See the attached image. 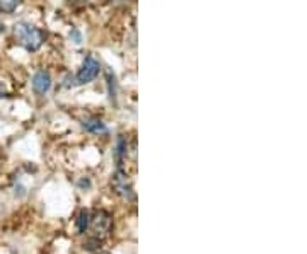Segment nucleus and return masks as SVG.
Masks as SVG:
<instances>
[{"label": "nucleus", "mask_w": 307, "mask_h": 254, "mask_svg": "<svg viewBox=\"0 0 307 254\" xmlns=\"http://www.w3.org/2000/svg\"><path fill=\"white\" fill-rule=\"evenodd\" d=\"M4 96H5V89L2 86V82H0V97H4Z\"/></svg>", "instance_id": "obj_13"}, {"label": "nucleus", "mask_w": 307, "mask_h": 254, "mask_svg": "<svg viewBox=\"0 0 307 254\" xmlns=\"http://www.w3.org/2000/svg\"><path fill=\"white\" fill-rule=\"evenodd\" d=\"M126 155V140L123 136L118 139V144H116V150H114V159H116V166L121 169V162H123V157Z\"/></svg>", "instance_id": "obj_7"}, {"label": "nucleus", "mask_w": 307, "mask_h": 254, "mask_svg": "<svg viewBox=\"0 0 307 254\" xmlns=\"http://www.w3.org/2000/svg\"><path fill=\"white\" fill-rule=\"evenodd\" d=\"M33 89L34 92L38 94V96H45L46 92L51 89V77L48 72H38L36 75L33 77Z\"/></svg>", "instance_id": "obj_5"}, {"label": "nucleus", "mask_w": 307, "mask_h": 254, "mask_svg": "<svg viewBox=\"0 0 307 254\" xmlns=\"http://www.w3.org/2000/svg\"><path fill=\"white\" fill-rule=\"evenodd\" d=\"M70 4H73V5H84L87 2V0H68Z\"/></svg>", "instance_id": "obj_12"}, {"label": "nucleus", "mask_w": 307, "mask_h": 254, "mask_svg": "<svg viewBox=\"0 0 307 254\" xmlns=\"http://www.w3.org/2000/svg\"><path fill=\"white\" fill-rule=\"evenodd\" d=\"M111 229V217L108 211H98L96 217L92 219V230H94V237H98V239H101L106 234L109 232Z\"/></svg>", "instance_id": "obj_4"}, {"label": "nucleus", "mask_w": 307, "mask_h": 254, "mask_svg": "<svg viewBox=\"0 0 307 254\" xmlns=\"http://www.w3.org/2000/svg\"><path fill=\"white\" fill-rule=\"evenodd\" d=\"M19 5V0H0V10L5 14H12Z\"/></svg>", "instance_id": "obj_9"}, {"label": "nucleus", "mask_w": 307, "mask_h": 254, "mask_svg": "<svg viewBox=\"0 0 307 254\" xmlns=\"http://www.w3.org/2000/svg\"><path fill=\"white\" fill-rule=\"evenodd\" d=\"M89 224H91V215H89L87 210H82L77 217V230L79 234H84L89 229Z\"/></svg>", "instance_id": "obj_8"}, {"label": "nucleus", "mask_w": 307, "mask_h": 254, "mask_svg": "<svg viewBox=\"0 0 307 254\" xmlns=\"http://www.w3.org/2000/svg\"><path fill=\"white\" fill-rule=\"evenodd\" d=\"M14 34L19 40V43L28 51H38L45 41L43 31L29 23H17L14 26Z\"/></svg>", "instance_id": "obj_1"}, {"label": "nucleus", "mask_w": 307, "mask_h": 254, "mask_svg": "<svg viewBox=\"0 0 307 254\" xmlns=\"http://www.w3.org/2000/svg\"><path fill=\"white\" fill-rule=\"evenodd\" d=\"M99 254H109V252H99Z\"/></svg>", "instance_id": "obj_15"}, {"label": "nucleus", "mask_w": 307, "mask_h": 254, "mask_svg": "<svg viewBox=\"0 0 307 254\" xmlns=\"http://www.w3.org/2000/svg\"><path fill=\"white\" fill-rule=\"evenodd\" d=\"M113 188H114V191L120 194L121 198H125V200H133V188H131V183H130V179L128 176L121 171V169H118L114 174V178H113Z\"/></svg>", "instance_id": "obj_3"}, {"label": "nucleus", "mask_w": 307, "mask_h": 254, "mask_svg": "<svg viewBox=\"0 0 307 254\" xmlns=\"http://www.w3.org/2000/svg\"><path fill=\"white\" fill-rule=\"evenodd\" d=\"M70 38H73V43H75V45H81L82 43V36H81V33H79L77 29H72Z\"/></svg>", "instance_id": "obj_11"}, {"label": "nucleus", "mask_w": 307, "mask_h": 254, "mask_svg": "<svg viewBox=\"0 0 307 254\" xmlns=\"http://www.w3.org/2000/svg\"><path fill=\"white\" fill-rule=\"evenodd\" d=\"M106 79H108L109 97L114 99V96H116V77H114V73L111 72V70H108V72H106Z\"/></svg>", "instance_id": "obj_10"}, {"label": "nucleus", "mask_w": 307, "mask_h": 254, "mask_svg": "<svg viewBox=\"0 0 307 254\" xmlns=\"http://www.w3.org/2000/svg\"><path fill=\"white\" fill-rule=\"evenodd\" d=\"M84 130L89 131V133H94V135H106L108 133V126H106L101 120L98 118H89L82 123Z\"/></svg>", "instance_id": "obj_6"}, {"label": "nucleus", "mask_w": 307, "mask_h": 254, "mask_svg": "<svg viewBox=\"0 0 307 254\" xmlns=\"http://www.w3.org/2000/svg\"><path fill=\"white\" fill-rule=\"evenodd\" d=\"M99 70H101L99 62L94 56H87L86 60L82 62V67L79 68V72H77V84L92 82L94 79L99 75Z\"/></svg>", "instance_id": "obj_2"}, {"label": "nucleus", "mask_w": 307, "mask_h": 254, "mask_svg": "<svg viewBox=\"0 0 307 254\" xmlns=\"http://www.w3.org/2000/svg\"><path fill=\"white\" fill-rule=\"evenodd\" d=\"M4 31H5V26L0 23V33H4Z\"/></svg>", "instance_id": "obj_14"}]
</instances>
